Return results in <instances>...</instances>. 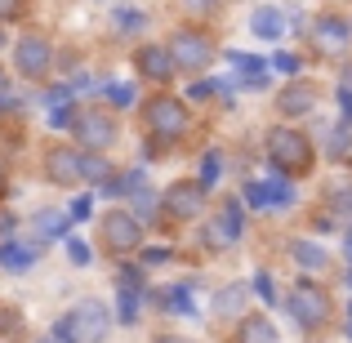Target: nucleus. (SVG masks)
<instances>
[{"instance_id": "obj_40", "label": "nucleus", "mask_w": 352, "mask_h": 343, "mask_svg": "<svg viewBox=\"0 0 352 343\" xmlns=\"http://www.w3.org/2000/svg\"><path fill=\"white\" fill-rule=\"evenodd\" d=\"M344 254H348V263H352V232H348V245H344Z\"/></svg>"}, {"instance_id": "obj_2", "label": "nucleus", "mask_w": 352, "mask_h": 343, "mask_svg": "<svg viewBox=\"0 0 352 343\" xmlns=\"http://www.w3.org/2000/svg\"><path fill=\"white\" fill-rule=\"evenodd\" d=\"M165 49H170L174 67H206L210 54H214V45H210L206 32H192V27H183V32L170 36V45H165Z\"/></svg>"}, {"instance_id": "obj_29", "label": "nucleus", "mask_w": 352, "mask_h": 343, "mask_svg": "<svg viewBox=\"0 0 352 343\" xmlns=\"http://www.w3.org/2000/svg\"><path fill=\"white\" fill-rule=\"evenodd\" d=\"M335 210H339L344 219H352V188H339V192H335Z\"/></svg>"}, {"instance_id": "obj_36", "label": "nucleus", "mask_w": 352, "mask_h": 343, "mask_svg": "<svg viewBox=\"0 0 352 343\" xmlns=\"http://www.w3.org/2000/svg\"><path fill=\"white\" fill-rule=\"evenodd\" d=\"M23 14V0H0V18H18Z\"/></svg>"}, {"instance_id": "obj_8", "label": "nucleus", "mask_w": 352, "mask_h": 343, "mask_svg": "<svg viewBox=\"0 0 352 343\" xmlns=\"http://www.w3.org/2000/svg\"><path fill=\"white\" fill-rule=\"evenodd\" d=\"M14 58H18V71H23V76H45V67H50V41H45V36H23Z\"/></svg>"}, {"instance_id": "obj_1", "label": "nucleus", "mask_w": 352, "mask_h": 343, "mask_svg": "<svg viewBox=\"0 0 352 343\" xmlns=\"http://www.w3.org/2000/svg\"><path fill=\"white\" fill-rule=\"evenodd\" d=\"M267 152H272V165H281L285 174L308 170V161H312V143L299 129H272L267 134Z\"/></svg>"}, {"instance_id": "obj_33", "label": "nucleus", "mask_w": 352, "mask_h": 343, "mask_svg": "<svg viewBox=\"0 0 352 343\" xmlns=\"http://www.w3.org/2000/svg\"><path fill=\"white\" fill-rule=\"evenodd\" d=\"M245 201H250V206H267V192H263V183H250V188H245Z\"/></svg>"}, {"instance_id": "obj_17", "label": "nucleus", "mask_w": 352, "mask_h": 343, "mask_svg": "<svg viewBox=\"0 0 352 343\" xmlns=\"http://www.w3.org/2000/svg\"><path fill=\"white\" fill-rule=\"evenodd\" d=\"M285 116H299V112H312V85H290L281 98H276Z\"/></svg>"}, {"instance_id": "obj_37", "label": "nucleus", "mask_w": 352, "mask_h": 343, "mask_svg": "<svg viewBox=\"0 0 352 343\" xmlns=\"http://www.w3.org/2000/svg\"><path fill=\"white\" fill-rule=\"evenodd\" d=\"M214 85H219V80H197V85H192V98H210Z\"/></svg>"}, {"instance_id": "obj_41", "label": "nucleus", "mask_w": 352, "mask_h": 343, "mask_svg": "<svg viewBox=\"0 0 352 343\" xmlns=\"http://www.w3.org/2000/svg\"><path fill=\"white\" fill-rule=\"evenodd\" d=\"M41 343H63V339H41Z\"/></svg>"}, {"instance_id": "obj_6", "label": "nucleus", "mask_w": 352, "mask_h": 343, "mask_svg": "<svg viewBox=\"0 0 352 343\" xmlns=\"http://www.w3.org/2000/svg\"><path fill=\"white\" fill-rule=\"evenodd\" d=\"M206 210V188L201 183H174L165 192V214L170 219H197Z\"/></svg>"}, {"instance_id": "obj_24", "label": "nucleus", "mask_w": 352, "mask_h": 343, "mask_svg": "<svg viewBox=\"0 0 352 343\" xmlns=\"http://www.w3.org/2000/svg\"><path fill=\"white\" fill-rule=\"evenodd\" d=\"M161 303H165V308H174V312H192L188 290H165V294H161Z\"/></svg>"}, {"instance_id": "obj_22", "label": "nucleus", "mask_w": 352, "mask_h": 343, "mask_svg": "<svg viewBox=\"0 0 352 343\" xmlns=\"http://www.w3.org/2000/svg\"><path fill=\"white\" fill-rule=\"evenodd\" d=\"M80 174L85 179H107V161L103 156H80Z\"/></svg>"}, {"instance_id": "obj_30", "label": "nucleus", "mask_w": 352, "mask_h": 343, "mask_svg": "<svg viewBox=\"0 0 352 343\" xmlns=\"http://www.w3.org/2000/svg\"><path fill=\"white\" fill-rule=\"evenodd\" d=\"M134 312H138V299H134V294H120V321H134Z\"/></svg>"}, {"instance_id": "obj_25", "label": "nucleus", "mask_w": 352, "mask_h": 343, "mask_svg": "<svg viewBox=\"0 0 352 343\" xmlns=\"http://www.w3.org/2000/svg\"><path fill=\"white\" fill-rule=\"evenodd\" d=\"M67 254H72V263H76V267L89 263V245H85V241H76V236L67 241Z\"/></svg>"}, {"instance_id": "obj_11", "label": "nucleus", "mask_w": 352, "mask_h": 343, "mask_svg": "<svg viewBox=\"0 0 352 343\" xmlns=\"http://www.w3.org/2000/svg\"><path fill=\"white\" fill-rule=\"evenodd\" d=\"M50 179L54 183H76L80 179V152H72V147H54V152H50Z\"/></svg>"}, {"instance_id": "obj_10", "label": "nucleus", "mask_w": 352, "mask_h": 343, "mask_svg": "<svg viewBox=\"0 0 352 343\" xmlns=\"http://www.w3.org/2000/svg\"><path fill=\"white\" fill-rule=\"evenodd\" d=\"M76 134L85 138L89 147H107L116 138V129H112V120H107V116H94V112H89V116H76Z\"/></svg>"}, {"instance_id": "obj_15", "label": "nucleus", "mask_w": 352, "mask_h": 343, "mask_svg": "<svg viewBox=\"0 0 352 343\" xmlns=\"http://www.w3.org/2000/svg\"><path fill=\"white\" fill-rule=\"evenodd\" d=\"M0 263H5L9 272H27V267L36 263V250L18 245V241H5V245H0Z\"/></svg>"}, {"instance_id": "obj_27", "label": "nucleus", "mask_w": 352, "mask_h": 343, "mask_svg": "<svg viewBox=\"0 0 352 343\" xmlns=\"http://www.w3.org/2000/svg\"><path fill=\"white\" fill-rule=\"evenodd\" d=\"M254 290L263 294V303H276V285H272V276L267 272H258V281H254Z\"/></svg>"}, {"instance_id": "obj_19", "label": "nucleus", "mask_w": 352, "mask_h": 343, "mask_svg": "<svg viewBox=\"0 0 352 343\" xmlns=\"http://www.w3.org/2000/svg\"><path fill=\"white\" fill-rule=\"evenodd\" d=\"M241 303H245V285H228V290L214 299V312H219V317H236Z\"/></svg>"}, {"instance_id": "obj_39", "label": "nucleus", "mask_w": 352, "mask_h": 343, "mask_svg": "<svg viewBox=\"0 0 352 343\" xmlns=\"http://www.w3.org/2000/svg\"><path fill=\"white\" fill-rule=\"evenodd\" d=\"M72 214H76V219H85V214H89V197H80L76 206H72Z\"/></svg>"}, {"instance_id": "obj_18", "label": "nucleus", "mask_w": 352, "mask_h": 343, "mask_svg": "<svg viewBox=\"0 0 352 343\" xmlns=\"http://www.w3.org/2000/svg\"><path fill=\"white\" fill-rule=\"evenodd\" d=\"M290 254H294V263H299V267H308V272H321V267H326V250H321V245H312V241H294V245H290Z\"/></svg>"}, {"instance_id": "obj_3", "label": "nucleus", "mask_w": 352, "mask_h": 343, "mask_svg": "<svg viewBox=\"0 0 352 343\" xmlns=\"http://www.w3.org/2000/svg\"><path fill=\"white\" fill-rule=\"evenodd\" d=\"M143 116H147V125H152L161 138H179L183 129H188V107H183L179 98H170V94L152 98V103L143 107Z\"/></svg>"}, {"instance_id": "obj_28", "label": "nucleus", "mask_w": 352, "mask_h": 343, "mask_svg": "<svg viewBox=\"0 0 352 343\" xmlns=\"http://www.w3.org/2000/svg\"><path fill=\"white\" fill-rule=\"evenodd\" d=\"M116 23L129 32V27H143V14H138V9H116Z\"/></svg>"}, {"instance_id": "obj_13", "label": "nucleus", "mask_w": 352, "mask_h": 343, "mask_svg": "<svg viewBox=\"0 0 352 343\" xmlns=\"http://www.w3.org/2000/svg\"><path fill=\"white\" fill-rule=\"evenodd\" d=\"M250 32H254L258 41H276V36L285 32V14H281V9H272V5L254 9V18H250Z\"/></svg>"}, {"instance_id": "obj_32", "label": "nucleus", "mask_w": 352, "mask_h": 343, "mask_svg": "<svg viewBox=\"0 0 352 343\" xmlns=\"http://www.w3.org/2000/svg\"><path fill=\"white\" fill-rule=\"evenodd\" d=\"M165 258H170V250H161V245H156V250H143V267H161Z\"/></svg>"}, {"instance_id": "obj_12", "label": "nucleus", "mask_w": 352, "mask_h": 343, "mask_svg": "<svg viewBox=\"0 0 352 343\" xmlns=\"http://www.w3.org/2000/svg\"><path fill=\"white\" fill-rule=\"evenodd\" d=\"M27 228L36 232V241H54V236L67 232V214H63V210H36V214L27 219Z\"/></svg>"}, {"instance_id": "obj_4", "label": "nucleus", "mask_w": 352, "mask_h": 343, "mask_svg": "<svg viewBox=\"0 0 352 343\" xmlns=\"http://www.w3.org/2000/svg\"><path fill=\"white\" fill-rule=\"evenodd\" d=\"M290 312H294L299 326L317 330V326H326V321H330V294L317 290V285H299L294 299H290Z\"/></svg>"}, {"instance_id": "obj_43", "label": "nucleus", "mask_w": 352, "mask_h": 343, "mask_svg": "<svg viewBox=\"0 0 352 343\" xmlns=\"http://www.w3.org/2000/svg\"><path fill=\"white\" fill-rule=\"evenodd\" d=\"M0 188H5V170H0Z\"/></svg>"}, {"instance_id": "obj_23", "label": "nucleus", "mask_w": 352, "mask_h": 343, "mask_svg": "<svg viewBox=\"0 0 352 343\" xmlns=\"http://www.w3.org/2000/svg\"><path fill=\"white\" fill-rule=\"evenodd\" d=\"M219 179V152H206V161H201V188H214Z\"/></svg>"}, {"instance_id": "obj_38", "label": "nucleus", "mask_w": 352, "mask_h": 343, "mask_svg": "<svg viewBox=\"0 0 352 343\" xmlns=\"http://www.w3.org/2000/svg\"><path fill=\"white\" fill-rule=\"evenodd\" d=\"M272 63H276V67H281V71H294V67H299V63H294V58H290V54H276V58H272Z\"/></svg>"}, {"instance_id": "obj_9", "label": "nucleus", "mask_w": 352, "mask_h": 343, "mask_svg": "<svg viewBox=\"0 0 352 343\" xmlns=\"http://www.w3.org/2000/svg\"><path fill=\"white\" fill-rule=\"evenodd\" d=\"M138 71H143L147 80H170V71H174L170 49H165V45H143V49H138Z\"/></svg>"}, {"instance_id": "obj_35", "label": "nucleus", "mask_w": 352, "mask_h": 343, "mask_svg": "<svg viewBox=\"0 0 352 343\" xmlns=\"http://www.w3.org/2000/svg\"><path fill=\"white\" fill-rule=\"evenodd\" d=\"M339 107H344V116L352 120V80H344V89H339Z\"/></svg>"}, {"instance_id": "obj_31", "label": "nucleus", "mask_w": 352, "mask_h": 343, "mask_svg": "<svg viewBox=\"0 0 352 343\" xmlns=\"http://www.w3.org/2000/svg\"><path fill=\"white\" fill-rule=\"evenodd\" d=\"M107 98H112V103H134V89H125V85H107Z\"/></svg>"}, {"instance_id": "obj_44", "label": "nucleus", "mask_w": 352, "mask_h": 343, "mask_svg": "<svg viewBox=\"0 0 352 343\" xmlns=\"http://www.w3.org/2000/svg\"><path fill=\"white\" fill-rule=\"evenodd\" d=\"M0 41H5V36H0Z\"/></svg>"}, {"instance_id": "obj_42", "label": "nucleus", "mask_w": 352, "mask_h": 343, "mask_svg": "<svg viewBox=\"0 0 352 343\" xmlns=\"http://www.w3.org/2000/svg\"><path fill=\"white\" fill-rule=\"evenodd\" d=\"M0 89H5V71H0Z\"/></svg>"}, {"instance_id": "obj_34", "label": "nucleus", "mask_w": 352, "mask_h": 343, "mask_svg": "<svg viewBox=\"0 0 352 343\" xmlns=\"http://www.w3.org/2000/svg\"><path fill=\"white\" fill-rule=\"evenodd\" d=\"M188 5V14H210V9H219V0H183Z\"/></svg>"}, {"instance_id": "obj_7", "label": "nucleus", "mask_w": 352, "mask_h": 343, "mask_svg": "<svg viewBox=\"0 0 352 343\" xmlns=\"http://www.w3.org/2000/svg\"><path fill=\"white\" fill-rule=\"evenodd\" d=\"M103 241H107L112 250H134L138 241H143L138 214H129V210H112V214L103 219Z\"/></svg>"}, {"instance_id": "obj_26", "label": "nucleus", "mask_w": 352, "mask_h": 343, "mask_svg": "<svg viewBox=\"0 0 352 343\" xmlns=\"http://www.w3.org/2000/svg\"><path fill=\"white\" fill-rule=\"evenodd\" d=\"M54 125H58V129H76V112H72L67 103H63V107H54Z\"/></svg>"}, {"instance_id": "obj_21", "label": "nucleus", "mask_w": 352, "mask_h": 343, "mask_svg": "<svg viewBox=\"0 0 352 343\" xmlns=\"http://www.w3.org/2000/svg\"><path fill=\"white\" fill-rule=\"evenodd\" d=\"M263 192H267V206H290V201H294V192H290L285 179H267Z\"/></svg>"}, {"instance_id": "obj_16", "label": "nucleus", "mask_w": 352, "mask_h": 343, "mask_svg": "<svg viewBox=\"0 0 352 343\" xmlns=\"http://www.w3.org/2000/svg\"><path fill=\"white\" fill-rule=\"evenodd\" d=\"M241 343H276V330L267 317H241Z\"/></svg>"}, {"instance_id": "obj_20", "label": "nucleus", "mask_w": 352, "mask_h": 343, "mask_svg": "<svg viewBox=\"0 0 352 343\" xmlns=\"http://www.w3.org/2000/svg\"><path fill=\"white\" fill-rule=\"evenodd\" d=\"M232 67L236 71H245V89H263V67H258L254 58H250V54H232Z\"/></svg>"}, {"instance_id": "obj_5", "label": "nucleus", "mask_w": 352, "mask_h": 343, "mask_svg": "<svg viewBox=\"0 0 352 343\" xmlns=\"http://www.w3.org/2000/svg\"><path fill=\"white\" fill-rule=\"evenodd\" d=\"M107 326H112V317H107V308L98 299H80L76 312L67 317V335H76V339H103Z\"/></svg>"}, {"instance_id": "obj_14", "label": "nucleus", "mask_w": 352, "mask_h": 343, "mask_svg": "<svg viewBox=\"0 0 352 343\" xmlns=\"http://www.w3.org/2000/svg\"><path fill=\"white\" fill-rule=\"evenodd\" d=\"M312 36L321 41V49H344V45H348V27L339 23V18H317Z\"/></svg>"}]
</instances>
